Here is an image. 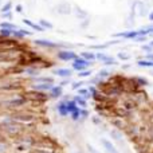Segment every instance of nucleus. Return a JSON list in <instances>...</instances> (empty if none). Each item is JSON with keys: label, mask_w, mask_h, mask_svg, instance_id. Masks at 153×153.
<instances>
[{"label": "nucleus", "mask_w": 153, "mask_h": 153, "mask_svg": "<svg viewBox=\"0 0 153 153\" xmlns=\"http://www.w3.org/2000/svg\"><path fill=\"white\" fill-rule=\"evenodd\" d=\"M40 24H42V27L45 28V27H47V28H53V24L50 23V22H46V20H40Z\"/></svg>", "instance_id": "24"}, {"label": "nucleus", "mask_w": 153, "mask_h": 153, "mask_svg": "<svg viewBox=\"0 0 153 153\" xmlns=\"http://www.w3.org/2000/svg\"><path fill=\"white\" fill-rule=\"evenodd\" d=\"M89 151H90V152H91V153H100V152H98V151H95V149H94V148H91V146H90V145H89Z\"/></svg>", "instance_id": "29"}, {"label": "nucleus", "mask_w": 153, "mask_h": 153, "mask_svg": "<svg viewBox=\"0 0 153 153\" xmlns=\"http://www.w3.org/2000/svg\"><path fill=\"white\" fill-rule=\"evenodd\" d=\"M0 27H1V28H5V30H11V31H12V30H18L19 27H16V26H13V24H11V23H1L0 24Z\"/></svg>", "instance_id": "17"}, {"label": "nucleus", "mask_w": 153, "mask_h": 153, "mask_svg": "<svg viewBox=\"0 0 153 153\" xmlns=\"http://www.w3.org/2000/svg\"><path fill=\"white\" fill-rule=\"evenodd\" d=\"M73 63H75V65H82V66L89 67V61H86V59L82 58V56H76L74 61H73Z\"/></svg>", "instance_id": "11"}, {"label": "nucleus", "mask_w": 153, "mask_h": 153, "mask_svg": "<svg viewBox=\"0 0 153 153\" xmlns=\"http://www.w3.org/2000/svg\"><path fill=\"white\" fill-rule=\"evenodd\" d=\"M151 34H153V28H152V31H151Z\"/></svg>", "instance_id": "34"}, {"label": "nucleus", "mask_w": 153, "mask_h": 153, "mask_svg": "<svg viewBox=\"0 0 153 153\" xmlns=\"http://www.w3.org/2000/svg\"><path fill=\"white\" fill-rule=\"evenodd\" d=\"M23 22L27 24V26H30L31 28H34V30H36V31H45V28H43L42 26H38V24H35V23H32L31 20H27V19H23Z\"/></svg>", "instance_id": "10"}, {"label": "nucleus", "mask_w": 153, "mask_h": 153, "mask_svg": "<svg viewBox=\"0 0 153 153\" xmlns=\"http://www.w3.org/2000/svg\"><path fill=\"white\" fill-rule=\"evenodd\" d=\"M110 75V73H109L108 69H103V70H100V73H98V78H106V76Z\"/></svg>", "instance_id": "18"}, {"label": "nucleus", "mask_w": 153, "mask_h": 153, "mask_svg": "<svg viewBox=\"0 0 153 153\" xmlns=\"http://www.w3.org/2000/svg\"><path fill=\"white\" fill-rule=\"evenodd\" d=\"M138 66H143V67H153V62H149V61H138Z\"/></svg>", "instance_id": "19"}, {"label": "nucleus", "mask_w": 153, "mask_h": 153, "mask_svg": "<svg viewBox=\"0 0 153 153\" xmlns=\"http://www.w3.org/2000/svg\"><path fill=\"white\" fill-rule=\"evenodd\" d=\"M53 73H54V75H58V76H62V78H66V76L71 75L73 71L70 69H55Z\"/></svg>", "instance_id": "6"}, {"label": "nucleus", "mask_w": 153, "mask_h": 153, "mask_svg": "<svg viewBox=\"0 0 153 153\" xmlns=\"http://www.w3.org/2000/svg\"><path fill=\"white\" fill-rule=\"evenodd\" d=\"M145 3H148V4H153V0H145Z\"/></svg>", "instance_id": "33"}, {"label": "nucleus", "mask_w": 153, "mask_h": 153, "mask_svg": "<svg viewBox=\"0 0 153 153\" xmlns=\"http://www.w3.org/2000/svg\"><path fill=\"white\" fill-rule=\"evenodd\" d=\"M58 111L61 116H67V108H66V102H59L58 105Z\"/></svg>", "instance_id": "12"}, {"label": "nucleus", "mask_w": 153, "mask_h": 153, "mask_svg": "<svg viewBox=\"0 0 153 153\" xmlns=\"http://www.w3.org/2000/svg\"><path fill=\"white\" fill-rule=\"evenodd\" d=\"M35 89H38V90H51V89H53V85H51V83L36 85V86H35Z\"/></svg>", "instance_id": "15"}, {"label": "nucleus", "mask_w": 153, "mask_h": 153, "mask_svg": "<svg viewBox=\"0 0 153 153\" xmlns=\"http://www.w3.org/2000/svg\"><path fill=\"white\" fill-rule=\"evenodd\" d=\"M151 45H152V46H153V42H152V43H151Z\"/></svg>", "instance_id": "35"}, {"label": "nucleus", "mask_w": 153, "mask_h": 153, "mask_svg": "<svg viewBox=\"0 0 153 153\" xmlns=\"http://www.w3.org/2000/svg\"><path fill=\"white\" fill-rule=\"evenodd\" d=\"M74 102L76 103V106H81V108H86V106H87L86 100H85V98H82V97H79V95L74 100Z\"/></svg>", "instance_id": "13"}, {"label": "nucleus", "mask_w": 153, "mask_h": 153, "mask_svg": "<svg viewBox=\"0 0 153 153\" xmlns=\"http://www.w3.org/2000/svg\"><path fill=\"white\" fill-rule=\"evenodd\" d=\"M11 5H12V3H11V1H8L7 4H5L4 7L1 8V12H3V13H5V12H10V10H11Z\"/></svg>", "instance_id": "21"}, {"label": "nucleus", "mask_w": 153, "mask_h": 153, "mask_svg": "<svg viewBox=\"0 0 153 153\" xmlns=\"http://www.w3.org/2000/svg\"><path fill=\"white\" fill-rule=\"evenodd\" d=\"M118 58L122 59V61H126V59L130 58V54H128V53H120L118 54Z\"/></svg>", "instance_id": "23"}, {"label": "nucleus", "mask_w": 153, "mask_h": 153, "mask_svg": "<svg viewBox=\"0 0 153 153\" xmlns=\"http://www.w3.org/2000/svg\"><path fill=\"white\" fill-rule=\"evenodd\" d=\"M58 58L61 59V61H74L76 58L75 53H73V51H69V50H63V51H59L58 53Z\"/></svg>", "instance_id": "3"}, {"label": "nucleus", "mask_w": 153, "mask_h": 153, "mask_svg": "<svg viewBox=\"0 0 153 153\" xmlns=\"http://www.w3.org/2000/svg\"><path fill=\"white\" fill-rule=\"evenodd\" d=\"M12 32L13 31H11V30H4V28L1 30V34L4 35V36H10V35H12Z\"/></svg>", "instance_id": "26"}, {"label": "nucleus", "mask_w": 153, "mask_h": 153, "mask_svg": "<svg viewBox=\"0 0 153 153\" xmlns=\"http://www.w3.org/2000/svg\"><path fill=\"white\" fill-rule=\"evenodd\" d=\"M149 19H151V20H153V11L151 13H149Z\"/></svg>", "instance_id": "31"}, {"label": "nucleus", "mask_w": 153, "mask_h": 153, "mask_svg": "<svg viewBox=\"0 0 153 153\" xmlns=\"http://www.w3.org/2000/svg\"><path fill=\"white\" fill-rule=\"evenodd\" d=\"M78 95L79 97H82V98H85V100L89 98V97H91V95H90V91L89 90H86V89H79L78 90Z\"/></svg>", "instance_id": "14"}, {"label": "nucleus", "mask_w": 153, "mask_h": 153, "mask_svg": "<svg viewBox=\"0 0 153 153\" xmlns=\"http://www.w3.org/2000/svg\"><path fill=\"white\" fill-rule=\"evenodd\" d=\"M0 4H1V0H0Z\"/></svg>", "instance_id": "36"}, {"label": "nucleus", "mask_w": 153, "mask_h": 153, "mask_svg": "<svg viewBox=\"0 0 153 153\" xmlns=\"http://www.w3.org/2000/svg\"><path fill=\"white\" fill-rule=\"evenodd\" d=\"M35 43L39 46H45V47H50V48H55L58 47L59 45H56V43L54 42H50V40H46V39H39V40H35Z\"/></svg>", "instance_id": "7"}, {"label": "nucleus", "mask_w": 153, "mask_h": 153, "mask_svg": "<svg viewBox=\"0 0 153 153\" xmlns=\"http://www.w3.org/2000/svg\"><path fill=\"white\" fill-rule=\"evenodd\" d=\"M73 69L78 70V71H85L87 67H86V66H82V65H75V63H73Z\"/></svg>", "instance_id": "22"}, {"label": "nucleus", "mask_w": 153, "mask_h": 153, "mask_svg": "<svg viewBox=\"0 0 153 153\" xmlns=\"http://www.w3.org/2000/svg\"><path fill=\"white\" fill-rule=\"evenodd\" d=\"M101 143H102L103 148H105V151L108 152V153H120V152L116 149V146H114L109 140H106V138H102V140H101Z\"/></svg>", "instance_id": "5"}, {"label": "nucleus", "mask_w": 153, "mask_h": 153, "mask_svg": "<svg viewBox=\"0 0 153 153\" xmlns=\"http://www.w3.org/2000/svg\"><path fill=\"white\" fill-rule=\"evenodd\" d=\"M111 137H114L117 141H121L122 137H121V133L117 132V130H111Z\"/></svg>", "instance_id": "20"}, {"label": "nucleus", "mask_w": 153, "mask_h": 153, "mask_svg": "<svg viewBox=\"0 0 153 153\" xmlns=\"http://www.w3.org/2000/svg\"><path fill=\"white\" fill-rule=\"evenodd\" d=\"M146 59H152V61H153V54H149V55L146 56Z\"/></svg>", "instance_id": "30"}, {"label": "nucleus", "mask_w": 153, "mask_h": 153, "mask_svg": "<svg viewBox=\"0 0 153 153\" xmlns=\"http://www.w3.org/2000/svg\"><path fill=\"white\" fill-rule=\"evenodd\" d=\"M95 58L100 59V61L103 62L105 65H117V61H114L111 56H108V55H105V54H102V53L97 54V55H95Z\"/></svg>", "instance_id": "4"}, {"label": "nucleus", "mask_w": 153, "mask_h": 153, "mask_svg": "<svg viewBox=\"0 0 153 153\" xmlns=\"http://www.w3.org/2000/svg\"><path fill=\"white\" fill-rule=\"evenodd\" d=\"M81 56H82V58H85L86 61H94V59H95V55L93 53H82Z\"/></svg>", "instance_id": "16"}, {"label": "nucleus", "mask_w": 153, "mask_h": 153, "mask_svg": "<svg viewBox=\"0 0 153 153\" xmlns=\"http://www.w3.org/2000/svg\"><path fill=\"white\" fill-rule=\"evenodd\" d=\"M1 128L5 133H8V134H15V133L19 132V126H18V124H15V122H3Z\"/></svg>", "instance_id": "1"}, {"label": "nucleus", "mask_w": 153, "mask_h": 153, "mask_svg": "<svg viewBox=\"0 0 153 153\" xmlns=\"http://www.w3.org/2000/svg\"><path fill=\"white\" fill-rule=\"evenodd\" d=\"M78 75H79V76H82V78H86V76L91 75V71H87V70H85V71H79V73H78Z\"/></svg>", "instance_id": "25"}, {"label": "nucleus", "mask_w": 153, "mask_h": 153, "mask_svg": "<svg viewBox=\"0 0 153 153\" xmlns=\"http://www.w3.org/2000/svg\"><path fill=\"white\" fill-rule=\"evenodd\" d=\"M62 93H63V90H62L61 86H55V87H53V89L50 90V95L53 98H59L62 95Z\"/></svg>", "instance_id": "8"}, {"label": "nucleus", "mask_w": 153, "mask_h": 153, "mask_svg": "<svg viewBox=\"0 0 153 153\" xmlns=\"http://www.w3.org/2000/svg\"><path fill=\"white\" fill-rule=\"evenodd\" d=\"M56 12L61 15H70L71 13V4L67 1H62L56 5Z\"/></svg>", "instance_id": "2"}, {"label": "nucleus", "mask_w": 153, "mask_h": 153, "mask_svg": "<svg viewBox=\"0 0 153 153\" xmlns=\"http://www.w3.org/2000/svg\"><path fill=\"white\" fill-rule=\"evenodd\" d=\"M143 50H144V51H148V53H151V51H152V47H151V46H143Z\"/></svg>", "instance_id": "27"}, {"label": "nucleus", "mask_w": 153, "mask_h": 153, "mask_svg": "<svg viewBox=\"0 0 153 153\" xmlns=\"http://www.w3.org/2000/svg\"><path fill=\"white\" fill-rule=\"evenodd\" d=\"M81 85H82V82H76V83H73V89H78Z\"/></svg>", "instance_id": "28"}, {"label": "nucleus", "mask_w": 153, "mask_h": 153, "mask_svg": "<svg viewBox=\"0 0 153 153\" xmlns=\"http://www.w3.org/2000/svg\"><path fill=\"white\" fill-rule=\"evenodd\" d=\"M74 12H75L76 18L81 19V20H82V19H86L87 18V12H86V11H83L82 8H79V7H75L74 8Z\"/></svg>", "instance_id": "9"}, {"label": "nucleus", "mask_w": 153, "mask_h": 153, "mask_svg": "<svg viewBox=\"0 0 153 153\" xmlns=\"http://www.w3.org/2000/svg\"><path fill=\"white\" fill-rule=\"evenodd\" d=\"M16 10H18V12H22V5H18V8H16Z\"/></svg>", "instance_id": "32"}]
</instances>
